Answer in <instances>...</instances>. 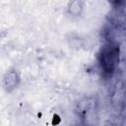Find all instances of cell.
Listing matches in <instances>:
<instances>
[{"label":"cell","instance_id":"2","mask_svg":"<svg viewBox=\"0 0 126 126\" xmlns=\"http://www.w3.org/2000/svg\"><path fill=\"white\" fill-rule=\"evenodd\" d=\"M21 82V77L16 69L8 70L3 77V88L6 93H12L18 88Z\"/></svg>","mask_w":126,"mask_h":126},{"label":"cell","instance_id":"3","mask_svg":"<svg viewBox=\"0 0 126 126\" xmlns=\"http://www.w3.org/2000/svg\"><path fill=\"white\" fill-rule=\"evenodd\" d=\"M68 13L73 17H79L83 10H84V4L81 0H71L68 5Z\"/></svg>","mask_w":126,"mask_h":126},{"label":"cell","instance_id":"1","mask_svg":"<svg viewBox=\"0 0 126 126\" xmlns=\"http://www.w3.org/2000/svg\"><path fill=\"white\" fill-rule=\"evenodd\" d=\"M119 51L117 46L112 44H106L101 48L99 54V64L101 69L105 73H112L114 72L119 58Z\"/></svg>","mask_w":126,"mask_h":126}]
</instances>
